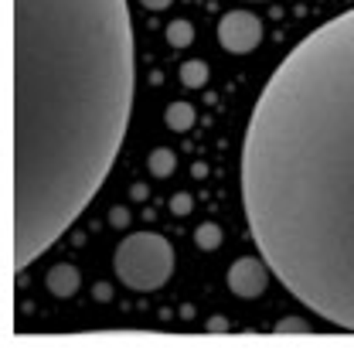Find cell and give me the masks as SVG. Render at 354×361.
<instances>
[{
    "label": "cell",
    "instance_id": "5bb4252c",
    "mask_svg": "<svg viewBox=\"0 0 354 361\" xmlns=\"http://www.w3.org/2000/svg\"><path fill=\"white\" fill-rule=\"evenodd\" d=\"M109 221H113L116 228H126V225H130V215H126V208H113V212H109Z\"/></svg>",
    "mask_w": 354,
    "mask_h": 361
},
{
    "label": "cell",
    "instance_id": "4fadbf2b",
    "mask_svg": "<svg viewBox=\"0 0 354 361\" xmlns=\"http://www.w3.org/2000/svg\"><path fill=\"white\" fill-rule=\"evenodd\" d=\"M191 208H195L191 195H174V198H171V212L181 215V219H184V215H191Z\"/></svg>",
    "mask_w": 354,
    "mask_h": 361
},
{
    "label": "cell",
    "instance_id": "8992f818",
    "mask_svg": "<svg viewBox=\"0 0 354 361\" xmlns=\"http://www.w3.org/2000/svg\"><path fill=\"white\" fill-rule=\"evenodd\" d=\"M44 286H48V293H51V297L68 300V297H75V293H79L82 276H79V269H75L72 262H59V266H51V269H48Z\"/></svg>",
    "mask_w": 354,
    "mask_h": 361
},
{
    "label": "cell",
    "instance_id": "30bf717a",
    "mask_svg": "<svg viewBox=\"0 0 354 361\" xmlns=\"http://www.w3.org/2000/svg\"><path fill=\"white\" fill-rule=\"evenodd\" d=\"M195 245L197 249H205V252H212L221 245V228H218L215 221H201L195 228Z\"/></svg>",
    "mask_w": 354,
    "mask_h": 361
},
{
    "label": "cell",
    "instance_id": "8fae6325",
    "mask_svg": "<svg viewBox=\"0 0 354 361\" xmlns=\"http://www.w3.org/2000/svg\"><path fill=\"white\" fill-rule=\"evenodd\" d=\"M191 41H195V27H191L188 20H171V24H167V44L188 48Z\"/></svg>",
    "mask_w": 354,
    "mask_h": 361
},
{
    "label": "cell",
    "instance_id": "52a82bcc",
    "mask_svg": "<svg viewBox=\"0 0 354 361\" xmlns=\"http://www.w3.org/2000/svg\"><path fill=\"white\" fill-rule=\"evenodd\" d=\"M164 120H167V126H171V130H177V133H184V130H191V126H195L197 109L191 106V102H174V106H167Z\"/></svg>",
    "mask_w": 354,
    "mask_h": 361
},
{
    "label": "cell",
    "instance_id": "277c9868",
    "mask_svg": "<svg viewBox=\"0 0 354 361\" xmlns=\"http://www.w3.org/2000/svg\"><path fill=\"white\" fill-rule=\"evenodd\" d=\"M218 41L232 55H249L262 41V20L256 14H249V11H228L218 20Z\"/></svg>",
    "mask_w": 354,
    "mask_h": 361
},
{
    "label": "cell",
    "instance_id": "9a60e30c",
    "mask_svg": "<svg viewBox=\"0 0 354 361\" xmlns=\"http://www.w3.org/2000/svg\"><path fill=\"white\" fill-rule=\"evenodd\" d=\"M208 331H212V334H225V331H228V321H225V317H212V321H208Z\"/></svg>",
    "mask_w": 354,
    "mask_h": 361
},
{
    "label": "cell",
    "instance_id": "6da1fadb",
    "mask_svg": "<svg viewBox=\"0 0 354 361\" xmlns=\"http://www.w3.org/2000/svg\"><path fill=\"white\" fill-rule=\"evenodd\" d=\"M238 195L276 280L354 334V7L293 44L262 85Z\"/></svg>",
    "mask_w": 354,
    "mask_h": 361
},
{
    "label": "cell",
    "instance_id": "3957f363",
    "mask_svg": "<svg viewBox=\"0 0 354 361\" xmlns=\"http://www.w3.org/2000/svg\"><path fill=\"white\" fill-rule=\"evenodd\" d=\"M174 245L160 232H130L113 252V269L126 290L154 293L174 276Z\"/></svg>",
    "mask_w": 354,
    "mask_h": 361
},
{
    "label": "cell",
    "instance_id": "ba28073f",
    "mask_svg": "<svg viewBox=\"0 0 354 361\" xmlns=\"http://www.w3.org/2000/svg\"><path fill=\"white\" fill-rule=\"evenodd\" d=\"M147 164H150V174H154V178H171V174L177 171V154L174 150H167V147H157Z\"/></svg>",
    "mask_w": 354,
    "mask_h": 361
},
{
    "label": "cell",
    "instance_id": "e0dca14e",
    "mask_svg": "<svg viewBox=\"0 0 354 361\" xmlns=\"http://www.w3.org/2000/svg\"><path fill=\"white\" fill-rule=\"evenodd\" d=\"M92 297H96V300H109V297H113V290H109V283H96V290H92Z\"/></svg>",
    "mask_w": 354,
    "mask_h": 361
},
{
    "label": "cell",
    "instance_id": "9c48e42d",
    "mask_svg": "<svg viewBox=\"0 0 354 361\" xmlns=\"http://www.w3.org/2000/svg\"><path fill=\"white\" fill-rule=\"evenodd\" d=\"M205 82H208V65H205V61L191 59V61H184V65H181V85H188V89H201Z\"/></svg>",
    "mask_w": 354,
    "mask_h": 361
},
{
    "label": "cell",
    "instance_id": "7c38bea8",
    "mask_svg": "<svg viewBox=\"0 0 354 361\" xmlns=\"http://www.w3.org/2000/svg\"><path fill=\"white\" fill-rule=\"evenodd\" d=\"M273 331L276 334H303V331H307V321H303V317H283Z\"/></svg>",
    "mask_w": 354,
    "mask_h": 361
},
{
    "label": "cell",
    "instance_id": "5b68a950",
    "mask_svg": "<svg viewBox=\"0 0 354 361\" xmlns=\"http://www.w3.org/2000/svg\"><path fill=\"white\" fill-rule=\"evenodd\" d=\"M269 262L262 259V256H242L228 266V290L242 297V300H256L266 293V286H269Z\"/></svg>",
    "mask_w": 354,
    "mask_h": 361
},
{
    "label": "cell",
    "instance_id": "7a4b0ae2",
    "mask_svg": "<svg viewBox=\"0 0 354 361\" xmlns=\"http://www.w3.org/2000/svg\"><path fill=\"white\" fill-rule=\"evenodd\" d=\"M137 85L126 0H11V245L24 273L116 161Z\"/></svg>",
    "mask_w": 354,
    "mask_h": 361
},
{
    "label": "cell",
    "instance_id": "ac0fdd59",
    "mask_svg": "<svg viewBox=\"0 0 354 361\" xmlns=\"http://www.w3.org/2000/svg\"><path fill=\"white\" fill-rule=\"evenodd\" d=\"M147 195H150V191H147V184H133V188H130V198L133 201H147Z\"/></svg>",
    "mask_w": 354,
    "mask_h": 361
},
{
    "label": "cell",
    "instance_id": "2e32d148",
    "mask_svg": "<svg viewBox=\"0 0 354 361\" xmlns=\"http://www.w3.org/2000/svg\"><path fill=\"white\" fill-rule=\"evenodd\" d=\"M140 4H143L147 11H167V7H171L174 0H140Z\"/></svg>",
    "mask_w": 354,
    "mask_h": 361
}]
</instances>
